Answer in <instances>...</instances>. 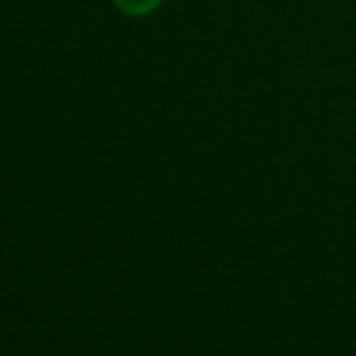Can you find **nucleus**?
<instances>
[{"mask_svg": "<svg viewBox=\"0 0 356 356\" xmlns=\"http://www.w3.org/2000/svg\"><path fill=\"white\" fill-rule=\"evenodd\" d=\"M168 0H112L114 10L129 19H143L158 13Z\"/></svg>", "mask_w": 356, "mask_h": 356, "instance_id": "obj_1", "label": "nucleus"}]
</instances>
